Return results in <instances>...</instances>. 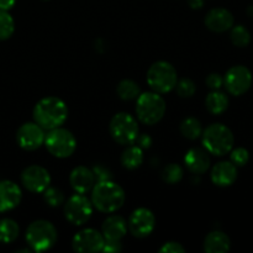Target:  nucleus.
<instances>
[{"label": "nucleus", "mask_w": 253, "mask_h": 253, "mask_svg": "<svg viewBox=\"0 0 253 253\" xmlns=\"http://www.w3.org/2000/svg\"><path fill=\"white\" fill-rule=\"evenodd\" d=\"M105 239L98 230L84 229L77 232L72 240V247L79 253H95L103 251Z\"/></svg>", "instance_id": "obj_12"}, {"label": "nucleus", "mask_w": 253, "mask_h": 253, "mask_svg": "<svg viewBox=\"0 0 253 253\" xmlns=\"http://www.w3.org/2000/svg\"><path fill=\"white\" fill-rule=\"evenodd\" d=\"M205 83H207L208 88H210L211 90H219L222 86V84H224V78L220 74L211 73L207 77Z\"/></svg>", "instance_id": "obj_33"}, {"label": "nucleus", "mask_w": 253, "mask_h": 253, "mask_svg": "<svg viewBox=\"0 0 253 253\" xmlns=\"http://www.w3.org/2000/svg\"><path fill=\"white\" fill-rule=\"evenodd\" d=\"M205 106L209 113L214 114V115H220L229 108V98L222 91L212 90L205 99Z\"/></svg>", "instance_id": "obj_22"}, {"label": "nucleus", "mask_w": 253, "mask_h": 253, "mask_svg": "<svg viewBox=\"0 0 253 253\" xmlns=\"http://www.w3.org/2000/svg\"><path fill=\"white\" fill-rule=\"evenodd\" d=\"M247 14H249V16L253 17V6H250L249 9H247Z\"/></svg>", "instance_id": "obj_41"}, {"label": "nucleus", "mask_w": 253, "mask_h": 253, "mask_svg": "<svg viewBox=\"0 0 253 253\" xmlns=\"http://www.w3.org/2000/svg\"><path fill=\"white\" fill-rule=\"evenodd\" d=\"M212 183L217 187H230L237 178V167L232 162H219L211 169Z\"/></svg>", "instance_id": "obj_19"}, {"label": "nucleus", "mask_w": 253, "mask_h": 253, "mask_svg": "<svg viewBox=\"0 0 253 253\" xmlns=\"http://www.w3.org/2000/svg\"><path fill=\"white\" fill-rule=\"evenodd\" d=\"M183 178V168L177 163H169L162 170V179L168 184H177Z\"/></svg>", "instance_id": "obj_29"}, {"label": "nucleus", "mask_w": 253, "mask_h": 253, "mask_svg": "<svg viewBox=\"0 0 253 253\" xmlns=\"http://www.w3.org/2000/svg\"><path fill=\"white\" fill-rule=\"evenodd\" d=\"M166 114V101L156 91H146L136 99V115L146 125H156Z\"/></svg>", "instance_id": "obj_4"}, {"label": "nucleus", "mask_w": 253, "mask_h": 253, "mask_svg": "<svg viewBox=\"0 0 253 253\" xmlns=\"http://www.w3.org/2000/svg\"><path fill=\"white\" fill-rule=\"evenodd\" d=\"M188 4L192 9L199 10L202 9L203 5H204V0H188Z\"/></svg>", "instance_id": "obj_39"}, {"label": "nucleus", "mask_w": 253, "mask_h": 253, "mask_svg": "<svg viewBox=\"0 0 253 253\" xmlns=\"http://www.w3.org/2000/svg\"><path fill=\"white\" fill-rule=\"evenodd\" d=\"M110 135L120 145H132L138 136V124L132 115L118 113L113 116L109 125Z\"/></svg>", "instance_id": "obj_8"}, {"label": "nucleus", "mask_w": 253, "mask_h": 253, "mask_svg": "<svg viewBox=\"0 0 253 253\" xmlns=\"http://www.w3.org/2000/svg\"><path fill=\"white\" fill-rule=\"evenodd\" d=\"M180 132L188 140H197L203 133L202 123L195 118L184 119L180 124Z\"/></svg>", "instance_id": "obj_26"}, {"label": "nucleus", "mask_w": 253, "mask_h": 253, "mask_svg": "<svg viewBox=\"0 0 253 253\" xmlns=\"http://www.w3.org/2000/svg\"><path fill=\"white\" fill-rule=\"evenodd\" d=\"M175 89H177V94L180 98H192L195 94L197 86L192 79L182 78L175 84Z\"/></svg>", "instance_id": "obj_31"}, {"label": "nucleus", "mask_w": 253, "mask_h": 253, "mask_svg": "<svg viewBox=\"0 0 253 253\" xmlns=\"http://www.w3.org/2000/svg\"><path fill=\"white\" fill-rule=\"evenodd\" d=\"M44 146L53 157H71L77 148V140L71 131L57 127L49 130L44 137Z\"/></svg>", "instance_id": "obj_7"}, {"label": "nucleus", "mask_w": 253, "mask_h": 253, "mask_svg": "<svg viewBox=\"0 0 253 253\" xmlns=\"http://www.w3.org/2000/svg\"><path fill=\"white\" fill-rule=\"evenodd\" d=\"M127 230V222L120 215H111L106 217L101 225V234L108 241H121Z\"/></svg>", "instance_id": "obj_20"}, {"label": "nucleus", "mask_w": 253, "mask_h": 253, "mask_svg": "<svg viewBox=\"0 0 253 253\" xmlns=\"http://www.w3.org/2000/svg\"><path fill=\"white\" fill-rule=\"evenodd\" d=\"M57 239V229L47 220H36L26 230V241L35 252L49 251L56 245Z\"/></svg>", "instance_id": "obj_5"}, {"label": "nucleus", "mask_w": 253, "mask_h": 253, "mask_svg": "<svg viewBox=\"0 0 253 253\" xmlns=\"http://www.w3.org/2000/svg\"><path fill=\"white\" fill-rule=\"evenodd\" d=\"M126 195L123 188L111 179L98 182L91 189V204L101 212L111 214L123 208Z\"/></svg>", "instance_id": "obj_2"}, {"label": "nucleus", "mask_w": 253, "mask_h": 253, "mask_svg": "<svg viewBox=\"0 0 253 253\" xmlns=\"http://www.w3.org/2000/svg\"><path fill=\"white\" fill-rule=\"evenodd\" d=\"M156 227L155 214L147 208H138L132 214L127 222V229L131 234L138 239L150 236Z\"/></svg>", "instance_id": "obj_11"}, {"label": "nucleus", "mask_w": 253, "mask_h": 253, "mask_svg": "<svg viewBox=\"0 0 253 253\" xmlns=\"http://www.w3.org/2000/svg\"><path fill=\"white\" fill-rule=\"evenodd\" d=\"M69 183L74 192L78 194H85V193L90 192L95 185V175L90 168L79 166L71 172Z\"/></svg>", "instance_id": "obj_17"}, {"label": "nucleus", "mask_w": 253, "mask_h": 253, "mask_svg": "<svg viewBox=\"0 0 253 253\" xmlns=\"http://www.w3.org/2000/svg\"><path fill=\"white\" fill-rule=\"evenodd\" d=\"M123 250V244L121 241H108L105 240V244H104L103 252L105 253H118Z\"/></svg>", "instance_id": "obj_36"}, {"label": "nucleus", "mask_w": 253, "mask_h": 253, "mask_svg": "<svg viewBox=\"0 0 253 253\" xmlns=\"http://www.w3.org/2000/svg\"><path fill=\"white\" fill-rule=\"evenodd\" d=\"M43 128L36 123H26L16 132L17 145L25 151H35L44 143Z\"/></svg>", "instance_id": "obj_14"}, {"label": "nucleus", "mask_w": 253, "mask_h": 253, "mask_svg": "<svg viewBox=\"0 0 253 253\" xmlns=\"http://www.w3.org/2000/svg\"><path fill=\"white\" fill-rule=\"evenodd\" d=\"M231 42L237 47H246L251 41V35L249 30L242 25L231 27V34H230Z\"/></svg>", "instance_id": "obj_28"}, {"label": "nucleus", "mask_w": 253, "mask_h": 253, "mask_svg": "<svg viewBox=\"0 0 253 253\" xmlns=\"http://www.w3.org/2000/svg\"><path fill=\"white\" fill-rule=\"evenodd\" d=\"M116 93L121 100L131 101L138 98V95L141 94V89L136 82L131 81V79H124L118 84Z\"/></svg>", "instance_id": "obj_24"}, {"label": "nucleus", "mask_w": 253, "mask_h": 253, "mask_svg": "<svg viewBox=\"0 0 253 253\" xmlns=\"http://www.w3.org/2000/svg\"><path fill=\"white\" fill-rule=\"evenodd\" d=\"M42 1H49V0H42Z\"/></svg>", "instance_id": "obj_42"}, {"label": "nucleus", "mask_w": 253, "mask_h": 253, "mask_svg": "<svg viewBox=\"0 0 253 253\" xmlns=\"http://www.w3.org/2000/svg\"><path fill=\"white\" fill-rule=\"evenodd\" d=\"M231 249L230 237L222 231H211L204 240V251L207 253H226Z\"/></svg>", "instance_id": "obj_21"}, {"label": "nucleus", "mask_w": 253, "mask_h": 253, "mask_svg": "<svg viewBox=\"0 0 253 253\" xmlns=\"http://www.w3.org/2000/svg\"><path fill=\"white\" fill-rule=\"evenodd\" d=\"M31 251H32L31 249H22V250H17L16 253H22V252H24V253H30Z\"/></svg>", "instance_id": "obj_40"}, {"label": "nucleus", "mask_w": 253, "mask_h": 253, "mask_svg": "<svg viewBox=\"0 0 253 253\" xmlns=\"http://www.w3.org/2000/svg\"><path fill=\"white\" fill-rule=\"evenodd\" d=\"M43 199L49 207H59L64 203V194L61 189L54 187H48L43 192Z\"/></svg>", "instance_id": "obj_30"}, {"label": "nucleus", "mask_w": 253, "mask_h": 253, "mask_svg": "<svg viewBox=\"0 0 253 253\" xmlns=\"http://www.w3.org/2000/svg\"><path fill=\"white\" fill-rule=\"evenodd\" d=\"M22 192L16 183L11 180L0 182V212L15 209L21 203Z\"/></svg>", "instance_id": "obj_15"}, {"label": "nucleus", "mask_w": 253, "mask_h": 253, "mask_svg": "<svg viewBox=\"0 0 253 253\" xmlns=\"http://www.w3.org/2000/svg\"><path fill=\"white\" fill-rule=\"evenodd\" d=\"M22 185L31 193H43L51 184V175L41 166H29L21 173Z\"/></svg>", "instance_id": "obj_13"}, {"label": "nucleus", "mask_w": 253, "mask_h": 253, "mask_svg": "<svg viewBox=\"0 0 253 253\" xmlns=\"http://www.w3.org/2000/svg\"><path fill=\"white\" fill-rule=\"evenodd\" d=\"M205 26L212 32H225L234 26V16L224 7H215L205 16Z\"/></svg>", "instance_id": "obj_16"}, {"label": "nucleus", "mask_w": 253, "mask_h": 253, "mask_svg": "<svg viewBox=\"0 0 253 253\" xmlns=\"http://www.w3.org/2000/svg\"><path fill=\"white\" fill-rule=\"evenodd\" d=\"M224 84L231 95L240 96L246 93L252 84V73L245 66H235L225 74Z\"/></svg>", "instance_id": "obj_10"}, {"label": "nucleus", "mask_w": 253, "mask_h": 253, "mask_svg": "<svg viewBox=\"0 0 253 253\" xmlns=\"http://www.w3.org/2000/svg\"><path fill=\"white\" fill-rule=\"evenodd\" d=\"M91 170H93L94 175H95V180H98V182L111 179L110 170H109L106 167H104V166H100V165L94 166Z\"/></svg>", "instance_id": "obj_35"}, {"label": "nucleus", "mask_w": 253, "mask_h": 253, "mask_svg": "<svg viewBox=\"0 0 253 253\" xmlns=\"http://www.w3.org/2000/svg\"><path fill=\"white\" fill-rule=\"evenodd\" d=\"M15 31V22L7 11L0 10V41L10 39Z\"/></svg>", "instance_id": "obj_27"}, {"label": "nucleus", "mask_w": 253, "mask_h": 253, "mask_svg": "<svg viewBox=\"0 0 253 253\" xmlns=\"http://www.w3.org/2000/svg\"><path fill=\"white\" fill-rule=\"evenodd\" d=\"M35 123L39 124L43 130H53L61 127L68 118V108L62 99L57 96H46L35 105Z\"/></svg>", "instance_id": "obj_1"}, {"label": "nucleus", "mask_w": 253, "mask_h": 253, "mask_svg": "<svg viewBox=\"0 0 253 253\" xmlns=\"http://www.w3.org/2000/svg\"><path fill=\"white\" fill-rule=\"evenodd\" d=\"M93 204L83 194H74L64 203V216L76 226H82L90 220L93 215Z\"/></svg>", "instance_id": "obj_9"}, {"label": "nucleus", "mask_w": 253, "mask_h": 253, "mask_svg": "<svg viewBox=\"0 0 253 253\" xmlns=\"http://www.w3.org/2000/svg\"><path fill=\"white\" fill-rule=\"evenodd\" d=\"M184 163L193 174H203L210 167L209 152L199 147L190 148L184 156Z\"/></svg>", "instance_id": "obj_18"}, {"label": "nucleus", "mask_w": 253, "mask_h": 253, "mask_svg": "<svg viewBox=\"0 0 253 253\" xmlns=\"http://www.w3.org/2000/svg\"><path fill=\"white\" fill-rule=\"evenodd\" d=\"M135 143L136 146H138V147L142 148V150H147V148H150L151 145H152V138H151V136L147 135V133H142V135L138 133Z\"/></svg>", "instance_id": "obj_37"}, {"label": "nucleus", "mask_w": 253, "mask_h": 253, "mask_svg": "<svg viewBox=\"0 0 253 253\" xmlns=\"http://www.w3.org/2000/svg\"><path fill=\"white\" fill-rule=\"evenodd\" d=\"M205 150L214 156H225L234 147L235 138L231 130L222 124H211L202 133Z\"/></svg>", "instance_id": "obj_3"}, {"label": "nucleus", "mask_w": 253, "mask_h": 253, "mask_svg": "<svg viewBox=\"0 0 253 253\" xmlns=\"http://www.w3.org/2000/svg\"><path fill=\"white\" fill-rule=\"evenodd\" d=\"M231 155H230V158H231V162L234 163L236 167H244V166L247 165L250 160V153L246 148L239 147L235 148V150L230 151Z\"/></svg>", "instance_id": "obj_32"}, {"label": "nucleus", "mask_w": 253, "mask_h": 253, "mask_svg": "<svg viewBox=\"0 0 253 253\" xmlns=\"http://www.w3.org/2000/svg\"><path fill=\"white\" fill-rule=\"evenodd\" d=\"M121 163L127 169H137L143 163V150L136 145H128V147L121 155Z\"/></svg>", "instance_id": "obj_23"}, {"label": "nucleus", "mask_w": 253, "mask_h": 253, "mask_svg": "<svg viewBox=\"0 0 253 253\" xmlns=\"http://www.w3.org/2000/svg\"><path fill=\"white\" fill-rule=\"evenodd\" d=\"M158 251L161 253H185V249L179 242L169 241L163 244V246Z\"/></svg>", "instance_id": "obj_34"}, {"label": "nucleus", "mask_w": 253, "mask_h": 253, "mask_svg": "<svg viewBox=\"0 0 253 253\" xmlns=\"http://www.w3.org/2000/svg\"><path fill=\"white\" fill-rule=\"evenodd\" d=\"M178 82L177 71L174 67L166 61L155 62L148 68L147 84L153 91L158 94H166L175 88Z\"/></svg>", "instance_id": "obj_6"}, {"label": "nucleus", "mask_w": 253, "mask_h": 253, "mask_svg": "<svg viewBox=\"0 0 253 253\" xmlns=\"http://www.w3.org/2000/svg\"><path fill=\"white\" fill-rule=\"evenodd\" d=\"M19 225L12 219L0 220V242L1 244H11L19 236Z\"/></svg>", "instance_id": "obj_25"}, {"label": "nucleus", "mask_w": 253, "mask_h": 253, "mask_svg": "<svg viewBox=\"0 0 253 253\" xmlns=\"http://www.w3.org/2000/svg\"><path fill=\"white\" fill-rule=\"evenodd\" d=\"M16 2V0H0V10H4V11H9L10 9H12Z\"/></svg>", "instance_id": "obj_38"}]
</instances>
